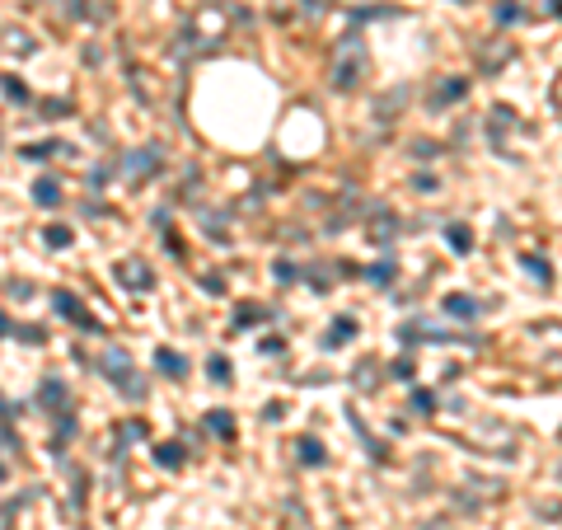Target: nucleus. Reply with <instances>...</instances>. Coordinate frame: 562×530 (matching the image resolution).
<instances>
[{"label":"nucleus","instance_id":"nucleus-3","mask_svg":"<svg viewBox=\"0 0 562 530\" xmlns=\"http://www.w3.org/2000/svg\"><path fill=\"white\" fill-rule=\"evenodd\" d=\"M117 282H122L127 291H150V286H155V272L141 259H127V263H117Z\"/></svg>","mask_w":562,"mask_h":530},{"label":"nucleus","instance_id":"nucleus-8","mask_svg":"<svg viewBox=\"0 0 562 530\" xmlns=\"http://www.w3.org/2000/svg\"><path fill=\"white\" fill-rule=\"evenodd\" d=\"M155 366L164 375H174V380H183V375H188V357H183V352H169V348L155 352Z\"/></svg>","mask_w":562,"mask_h":530},{"label":"nucleus","instance_id":"nucleus-10","mask_svg":"<svg viewBox=\"0 0 562 530\" xmlns=\"http://www.w3.org/2000/svg\"><path fill=\"white\" fill-rule=\"evenodd\" d=\"M464 94H469V80H464V76H450L445 85L436 90V99H431V103L440 108V103H455V99H464Z\"/></svg>","mask_w":562,"mask_h":530},{"label":"nucleus","instance_id":"nucleus-14","mask_svg":"<svg viewBox=\"0 0 562 530\" xmlns=\"http://www.w3.org/2000/svg\"><path fill=\"white\" fill-rule=\"evenodd\" d=\"M445 244L455 249V254H469V249H473V230L455 221V226H445Z\"/></svg>","mask_w":562,"mask_h":530},{"label":"nucleus","instance_id":"nucleus-15","mask_svg":"<svg viewBox=\"0 0 562 530\" xmlns=\"http://www.w3.org/2000/svg\"><path fill=\"white\" fill-rule=\"evenodd\" d=\"M127 441H146V422H141V417H132V422H122V427H117V446H112V455H122Z\"/></svg>","mask_w":562,"mask_h":530},{"label":"nucleus","instance_id":"nucleus-24","mask_svg":"<svg viewBox=\"0 0 562 530\" xmlns=\"http://www.w3.org/2000/svg\"><path fill=\"white\" fill-rule=\"evenodd\" d=\"M206 371H211V380H216V385H225V380H230V357L211 352V357H206Z\"/></svg>","mask_w":562,"mask_h":530},{"label":"nucleus","instance_id":"nucleus-20","mask_svg":"<svg viewBox=\"0 0 562 530\" xmlns=\"http://www.w3.org/2000/svg\"><path fill=\"white\" fill-rule=\"evenodd\" d=\"M0 90H5V99H14V103H28V85H23L19 76H0Z\"/></svg>","mask_w":562,"mask_h":530},{"label":"nucleus","instance_id":"nucleus-12","mask_svg":"<svg viewBox=\"0 0 562 530\" xmlns=\"http://www.w3.org/2000/svg\"><path fill=\"white\" fill-rule=\"evenodd\" d=\"M206 427H211L221 441H235V417L225 413V408H211V413H206Z\"/></svg>","mask_w":562,"mask_h":530},{"label":"nucleus","instance_id":"nucleus-21","mask_svg":"<svg viewBox=\"0 0 562 530\" xmlns=\"http://www.w3.org/2000/svg\"><path fill=\"white\" fill-rule=\"evenodd\" d=\"M263 319H272V310H258V305H239V310H235V324H239V328L263 324Z\"/></svg>","mask_w":562,"mask_h":530},{"label":"nucleus","instance_id":"nucleus-22","mask_svg":"<svg viewBox=\"0 0 562 530\" xmlns=\"http://www.w3.org/2000/svg\"><path fill=\"white\" fill-rule=\"evenodd\" d=\"M155 460L164 464V469H179V464H183V446H174V441H164V446H155Z\"/></svg>","mask_w":562,"mask_h":530},{"label":"nucleus","instance_id":"nucleus-32","mask_svg":"<svg viewBox=\"0 0 562 530\" xmlns=\"http://www.w3.org/2000/svg\"><path fill=\"white\" fill-rule=\"evenodd\" d=\"M14 333V324H10V315H0V338H10Z\"/></svg>","mask_w":562,"mask_h":530},{"label":"nucleus","instance_id":"nucleus-18","mask_svg":"<svg viewBox=\"0 0 562 530\" xmlns=\"http://www.w3.org/2000/svg\"><path fill=\"white\" fill-rule=\"evenodd\" d=\"M61 150H66L61 141H38V146H23L19 155L23 160H52V155H61Z\"/></svg>","mask_w":562,"mask_h":530},{"label":"nucleus","instance_id":"nucleus-33","mask_svg":"<svg viewBox=\"0 0 562 530\" xmlns=\"http://www.w3.org/2000/svg\"><path fill=\"white\" fill-rule=\"evenodd\" d=\"M553 5H558V14H562V0H553Z\"/></svg>","mask_w":562,"mask_h":530},{"label":"nucleus","instance_id":"nucleus-1","mask_svg":"<svg viewBox=\"0 0 562 530\" xmlns=\"http://www.w3.org/2000/svg\"><path fill=\"white\" fill-rule=\"evenodd\" d=\"M94 366H99V371L108 375V380L117 385V390H122L127 399H136V404H141V399H146V380H141V375H136L132 357H127L122 348H103V352H99V361H94Z\"/></svg>","mask_w":562,"mask_h":530},{"label":"nucleus","instance_id":"nucleus-19","mask_svg":"<svg viewBox=\"0 0 562 530\" xmlns=\"http://www.w3.org/2000/svg\"><path fill=\"white\" fill-rule=\"evenodd\" d=\"M351 427H356V437L366 441V451H371L375 460H389V451H384V441H375L371 432H366V422H361V417H351Z\"/></svg>","mask_w":562,"mask_h":530},{"label":"nucleus","instance_id":"nucleus-4","mask_svg":"<svg viewBox=\"0 0 562 530\" xmlns=\"http://www.w3.org/2000/svg\"><path fill=\"white\" fill-rule=\"evenodd\" d=\"M164 165V155H159V146H146V150H136L132 160H127V179H150V174Z\"/></svg>","mask_w":562,"mask_h":530},{"label":"nucleus","instance_id":"nucleus-13","mask_svg":"<svg viewBox=\"0 0 562 530\" xmlns=\"http://www.w3.org/2000/svg\"><path fill=\"white\" fill-rule=\"evenodd\" d=\"M295 451H300V464H309V469L328 460V455H324V441H314V437H300V441H295Z\"/></svg>","mask_w":562,"mask_h":530},{"label":"nucleus","instance_id":"nucleus-30","mask_svg":"<svg viewBox=\"0 0 562 530\" xmlns=\"http://www.w3.org/2000/svg\"><path fill=\"white\" fill-rule=\"evenodd\" d=\"M413 183H417V188H422V192H436V174H417Z\"/></svg>","mask_w":562,"mask_h":530},{"label":"nucleus","instance_id":"nucleus-26","mask_svg":"<svg viewBox=\"0 0 562 530\" xmlns=\"http://www.w3.org/2000/svg\"><path fill=\"white\" fill-rule=\"evenodd\" d=\"M272 277H277V282H295V277H300V268H295L291 259H277V263H272Z\"/></svg>","mask_w":562,"mask_h":530},{"label":"nucleus","instance_id":"nucleus-16","mask_svg":"<svg viewBox=\"0 0 562 530\" xmlns=\"http://www.w3.org/2000/svg\"><path fill=\"white\" fill-rule=\"evenodd\" d=\"M38 404H43V408H61V404H66V385H61V380H43Z\"/></svg>","mask_w":562,"mask_h":530},{"label":"nucleus","instance_id":"nucleus-28","mask_svg":"<svg viewBox=\"0 0 562 530\" xmlns=\"http://www.w3.org/2000/svg\"><path fill=\"white\" fill-rule=\"evenodd\" d=\"M413 408L417 413H436V395L431 390H413Z\"/></svg>","mask_w":562,"mask_h":530},{"label":"nucleus","instance_id":"nucleus-31","mask_svg":"<svg viewBox=\"0 0 562 530\" xmlns=\"http://www.w3.org/2000/svg\"><path fill=\"white\" fill-rule=\"evenodd\" d=\"M286 348V338H277V333H272V338H263V352H281Z\"/></svg>","mask_w":562,"mask_h":530},{"label":"nucleus","instance_id":"nucleus-29","mask_svg":"<svg viewBox=\"0 0 562 530\" xmlns=\"http://www.w3.org/2000/svg\"><path fill=\"white\" fill-rule=\"evenodd\" d=\"M393 375H398V380H413V357H398V361H393Z\"/></svg>","mask_w":562,"mask_h":530},{"label":"nucleus","instance_id":"nucleus-2","mask_svg":"<svg viewBox=\"0 0 562 530\" xmlns=\"http://www.w3.org/2000/svg\"><path fill=\"white\" fill-rule=\"evenodd\" d=\"M52 305H56V315L70 319L75 328H85V333H103V324L90 315V310H85V305H80V296H75V291H56V296H52Z\"/></svg>","mask_w":562,"mask_h":530},{"label":"nucleus","instance_id":"nucleus-11","mask_svg":"<svg viewBox=\"0 0 562 530\" xmlns=\"http://www.w3.org/2000/svg\"><path fill=\"white\" fill-rule=\"evenodd\" d=\"M393 277H398V263H393V259H380V263L366 268V282H371V286H389Z\"/></svg>","mask_w":562,"mask_h":530},{"label":"nucleus","instance_id":"nucleus-23","mask_svg":"<svg viewBox=\"0 0 562 530\" xmlns=\"http://www.w3.org/2000/svg\"><path fill=\"white\" fill-rule=\"evenodd\" d=\"M56 417H61V422H56V437H52V446H56V455H61V446H66V441L75 437V417H70V413H56Z\"/></svg>","mask_w":562,"mask_h":530},{"label":"nucleus","instance_id":"nucleus-27","mask_svg":"<svg viewBox=\"0 0 562 530\" xmlns=\"http://www.w3.org/2000/svg\"><path fill=\"white\" fill-rule=\"evenodd\" d=\"M516 19H520V0H502L497 5V24L506 28V24H516Z\"/></svg>","mask_w":562,"mask_h":530},{"label":"nucleus","instance_id":"nucleus-17","mask_svg":"<svg viewBox=\"0 0 562 530\" xmlns=\"http://www.w3.org/2000/svg\"><path fill=\"white\" fill-rule=\"evenodd\" d=\"M520 263H525V272L534 277V282H544V286L553 282V268H548V259H534V254H525Z\"/></svg>","mask_w":562,"mask_h":530},{"label":"nucleus","instance_id":"nucleus-6","mask_svg":"<svg viewBox=\"0 0 562 530\" xmlns=\"http://www.w3.org/2000/svg\"><path fill=\"white\" fill-rule=\"evenodd\" d=\"M347 338H356V319H351V315H337L333 328L324 333V348L337 352V348H347Z\"/></svg>","mask_w":562,"mask_h":530},{"label":"nucleus","instance_id":"nucleus-5","mask_svg":"<svg viewBox=\"0 0 562 530\" xmlns=\"http://www.w3.org/2000/svg\"><path fill=\"white\" fill-rule=\"evenodd\" d=\"M361 66H366V61H361V52L351 57V38H342V61H337V90H351V85H356V76H361Z\"/></svg>","mask_w":562,"mask_h":530},{"label":"nucleus","instance_id":"nucleus-9","mask_svg":"<svg viewBox=\"0 0 562 530\" xmlns=\"http://www.w3.org/2000/svg\"><path fill=\"white\" fill-rule=\"evenodd\" d=\"M33 202L38 207H56V202H61V183H56L52 174H43V179L33 183Z\"/></svg>","mask_w":562,"mask_h":530},{"label":"nucleus","instance_id":"nucleus-25","mask_svg":"<svg viewBox=\"0 0 562 530\" xmlns=\"http://www.w3.org/2000/svg\"><path fill=\"white\" fill-rule=\"evenodd\" d=\"M43 239H47V244H52V249H66V244H70V239H75V235H70L66 226H47V230H43Z\"/></svg>","mask_w":562,"mask_h":530},{"label":"nucleus","instance_id":"nucleus-7","mask_svg":"<svg viewBox=\"0 0 562 530\" xmlns=\"http://www.w3.org/2000/svg\"><path fill=\"white\" fill-rule=\"evenodd\" d=\"M478 310H483V305L473 301V296H464V291H450L445 296V315L450 319H478Z\"/></svg>","mask_w":562,"mask_h":530}]
</instances>
